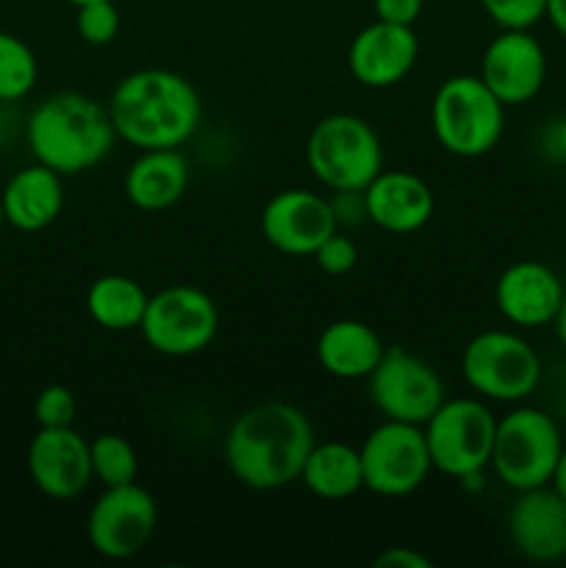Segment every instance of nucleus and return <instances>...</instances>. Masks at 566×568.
I'll return each instance as SVG.
<instances>
[{
    "instance_id": "1",
    "label": "nucleus",
    "mask_w": 566,
    "mask_h": 568,
    "mask_svg": "<svg viewBox=\"0 0 566 568\" xmlns=\"http://www.w3.org/2000/svg\"><path fill=\"white\" fill-rule=\"evenodd\" d=\"M314 444V425L297 405L261 403L228 427L225 464L242 486L277 491L300 480Z\"/></svg>"
},
{
    "instance_id": "2",
    "label": "nucleus",
    "mask_w": 566,
    "mask_h": 568,
    "mask_svg": "<svg viewBox=\"0 0 566 568\" xmlns=\"http://www.w3.org/2000/svg\"><path fill=\"white\" fill-rule=\"evenodd\" d=\"M117 139L137 150L181 148L198 133L203 103L181 72L148 67L122 78L109 100Z\"/></svg>"
},
{
    "instance_id": "3",
    "label": "nucleus",
    "mask_w": 566,
    "mask_h": 568,
    "mask_svg": "<svg viewBox=\"0 0 566 568\" xmlns=\"http://www.w3.org/2000/svg\"><path fill=\"white\" fill-rule=\"evenodd\" d=\"M26 142L39 164L64 175L98 166L117 142L109 105L81 92H55L31 111Z\"/></svg>"
},
{
    "instance_id": "4",
    "label": "nucleus",
    "mask_w": 566,
    "mask_h": 568,
    "mask_svg": "<svg viewBox=\"0 0 566 568\" xmlns=\"http://www.w3.org/2000/svg\"><path fill=\"white\" fill-rule=\"evenodd\" d=\"M431 128L449 155L481 159L503 139L505 105L481 75H453L433 94Z\"/></svg>"
},
{
    "instance_id": "5",
    "label": "nucleus",
    "mask_w": 566,
    "mask_h": 568,
    "mask_svg": "<svg viewBox=\"0 0 566 568\" xmlns=\"http://www.w3.org/2000/svg\"><path fill=\"white\" fill-rule=\"evenodd\" d=\"M305 161L331 192H364L383 170V144L361 116L327 114L311 128Z\"/></svg>"
},
{
    "instance_id": "6",
    "label": "nucleus",
    "mask_w": 566,
    "mask_h": 568,
    "mask_svg": "<svg viewBox=\"0 0 566 568\" xmlns=\"http://www.w3.org/2000/svg\"><path fill=\"white\" fill-rule=\"evenodd\" d=\"M564 453L560 427L547 410L516 405L511 414L497 419L492 449V469L511 491L549 486L555 464Z\"/></svg>"
},
{
    "instance_id": "7",
    "label": "nucleus",
    "mask_w": 566,
    "mask_h": 568,
    "mask_svg": "<svg viewBox=\"0 0 566 568\" xmlns=\"http://www.w3.org/2000/svg\"><path fill=\"white\" fill-rule=\"evenodd\" d=\"M433 469L453 480H477L492 464L497 416L481 397L444 399L422 425Z\"/></svg>"
},
{
    "instance_id": "8",
    "label": "nucleus",
    "mask_w": 566,
    "mask_h": 568,
    "mask_svg": "<svg viewBox=\"0 0 566 568\" xmlns=\"http://www.w3.org/2000/svg\"><path fill=\"white\" fill-rule=\"evenodd\" d=\"M461 375L481 399L519 405L542 383V358L514 331H483L461 353Z\"/></svg>"
},
{
    "instance_id": "9",
    "label": "nucleus",
    "mask_w": 566,
    "mask_h": 568,
    "mask_svg": "<svg viewBox=\"0 0 566 568\" xmlns=\"http://www.w3.org/2000/svg\"><path fill=\"white\" fill-rule=\"evenodd\" d=\"M220 331V308L194 286H166L150 294L139 333L153 353L189 358L209 347Z\"/></svg>"
},
{
    "instance_id": "10",
    "label": "nucleus",
    "mask_w": 566,
    "mask_h": 568,
    "mask_svg": "<svg viewBox=\"0 0 566 568\" xmlns=\"http://www.w3.org/2000/svg\"><path fill=\"white\" fill-rule=\"evenodd\" d=\"M366 392L383 419L425 425L447 399L438 372L405 347H386L366 377Z\"/></svg>"
},
{
    "instance_id": "11",
    "label": "nucleus",
    "mask_w": 566,
    "mask_h": 568,
    "mask_svg": "<svg viewBox=\"0 0 566 568\" xmlns=\"http://www.w3.org/2000/svg\"><path fill=\"white\" fill-rule=\"evenodd\" d=\"M364 488L377 497H408L433 471L422 425L386 419L358 447Z\"/></svg>"
},
{
    "instance_id": "12",
    "label": "nucleus",
    "mask_w": 566,
    "mask_h": 568,
    "mask_svg": "<svg viewBox=\"0 0 566 568\" xmlns=\"http://www.w3.org/2000/svg\"><path fill=\"white\" fill-rule=\"evenodd\" d=\"M159 505L137 480L103 488L87 519V536L105 560L137 558L155 536Z\"/></svg>"
},
{
    "instance_id": "13",
    "label": "nucleus",
    "mask_w": 566,
    "mask_h": 568,
    "mask_svg": "<svg viewBox=\"0 0 566 568\" xmlns=\"http://www.w3.org/2000/svg\"><path fill=\"white\" fill-rule=\"evenodd\" d=\"M26 464L33 486L55 503H72L94 483L89 442L75 427H39Z\"/></svg>"
},
{
    "instance_id": "14",
    "label": "nucleus",
    "mask_w": 566,
    "mask_h": 568,
    "mask_svg": "<svg viewBox=\"0 0 566 568\" xmlns=\"http://www.w3.org/2000/svg\"><path fill=\"white\" fill-rule=\"evenodd\" d=\"M338 231L331 200L305 189H283L261 211V233L283 255L305 258Z\"/></svg>"
},
{
    "instance_id": "15",
    "label": "nucleus",
    "mask_w": 566,
    "mask_h": 568,
    "mask_svg": "<svg viewBox=\"0 0 566 568\" xmlns=\"http://www.w3.org/2000/svg\"><path fill=\"white\" fill-rule=\"evenodd\" d=\"M481 78L505 109L525 105L547 81V53L530 31H499L483 50Z\"/></svg>"
},
{
    "instance_id": "16",
    "label": "nucleus",
    "mask_w": 566,
    "mask_h": 568,
    "mask_svg": "<svg viewBox=\"0 0 566 568\" xmlns=\"http://www.w3.org/2000/svg\"><path fill=\"white\" fill-rule=\"evenodd\" d=\"M564 297L566 286L558 272L533 258H522L505 266L494 283L497 311L522 331L553 325Z\"/></svg>"
},
{
    "instance_id": "17",
    "label": "nucleus",
    "mask_w": 566,
    "mask_h": 568,
    "mask_svg": "<svg viewBox=\"0 0 566 568\" xmlns=\"http://www.w3.org/2000/svg\"><path fill=\"white\" fill-rule=\"evenodd\" d=\"M505 527L522 558L533 564L566 560V499L553 486L516 491Z\"/></svg>"
},
{
    "instance_id": "18",
    "label": "nucleus",
    "mask_w": 566,
    "mask_h": 568,
    "mask_svg": "<svg viewBox=\"0 0 566 568\" xmlns=\"http://www.w3.org/2000/svg\"><path fill=\"white\" fill-rule=\"evenodd\" d=\"M420 59L414 26L375 20L361 28L347 50V67L361 87L388 89L403 81Z\"/></svg>"
},
{
    "instance_id": "19",
    "label": "nucleus",
    "mask_w": 566,
    "mask_h": 568,
    "mask_svg": "<svg viewBox=\"0 0 566 568\" xmlns=\"http://www.w3.org/2000/svg\"><path fill=\"white\" fill-rule=\"evenodd\" d=\"M366 220L381 231L405 236L431 222L436 197L420 175L408 170H381L375 181L364 189Z\"/></svg>"
},
{
    "instance_id": "20",
    "label": "nucleus",
    "mask_w": 566,
    "mask_h": 568,
    "mask_svg": "<svg viewBox=\"0 0 566 568\" xmlns=\"http://www.w3.org/2000/svg\"><path fill=\"white\" fill-rule=\"evenodd\" d=\"M6 211V225L22 233H37L53 225L64 209V181L44 164L17 170L0 192Z\"/></svg>"
},
{
    "instance_id": "21",
    "label": "nucleus",
    "mask_w": 566,
    "mask_h": 568,
    "mask_svg": "<svg viewBox=\"0 0 566 568\" xmlns=\"http://www.w3.org/2000/svg\"><path fill=\"white\" fill-rule=\"evenodd\" d=\"M189 178H192L189 161L178 148L142 150L139 159L128 166L122 189L133 209L155 214L172 209L186 194Z\"/></svg>"
},
{
    "instance_id": "22",
    "label": "nucleus",
    "mask_w": 566,
    "mask_h": 568,
    "mask_svg": "<svg viewBox=\"0 0 566 568\" xmlns=\"http://www.w3.org/2000/svg\"><path fill=\"white\" fill-rule=\"evenodd\" d=\"M383 342L366 322L338 320L316 338V361L338 381H366L383 355Z\"/></svg>"
},
{
    "instance_id": "23",
    "label": "nucleus",
    "mask_w": 566,
    "mask_h": 568,
    "mask_svg": "<svg viewBox=\"0 0 566 568\" xmlns=\"http://www.w3.org/2000/svg\"><path fill=\"white\" fill-rule=\"evenodd\" d=\"M300 483L325 503H342L364 488V466L358 447L344 442L314 444L305 458Z\"/></svg>"
},
{
    "instance_id": "24",
    "label": "nucleus",
    "mask_w": 566,
    "mask_h": 568,
    "mask_svg": "<svg viewBox=\"0 0 566 568\" xmlns=\"http://www.w3.org/2000/svg\"><path fill=\"white\" fill-rule=\"evenodd\" d=\"M150 294L128 275H100L87 288V314L98 327L111 333L139 331Z\"/></svg>"
},
{
    "instance_id": "25",
    "label": "nucleus",
    "mask_w": 566,
    "mask_h": 568,
    "mask_svg": "<svg viewBox=\"0 0 566 568\" xmlns=\"http://www.w3.org/2000/svg\"><path fill=\"white\" fill-rule=\"evenodd\" d=\"M39 78V61L33 50L20 37L0 31V100L14 103L22 100Z\"/></svg>"
},
{
    "instance_id": "26",
    "label": "nucleus",
    "mask_w": 566,
    "mask_h": 568,
    "mask_svg": "<svg viewBox=\"0 0 566 568\" xmlns=\"http://www.w3.org/2000/svg\"><path fill=\"white\" fill-rule=\"evenodd\" d=\"M92 453V475L103 488L125 486L133 483L139 475L137 449L120 433H103L94 442H89Z\"/></svg>"
},
{
    "instance_id": "27",
    "label": "nucleus",
    "mask_w": 566,
    "mask_h": 568,
    "mask_svg": "<svg viewBox=\"0 0 566 568\" xmlns=\"http://www.w3.org/2000/svg\"><path fill=\"white\" fill-rule=\"evenodd\" d=\"M75 31L92 48L111 44L120 33V9L114 0H92V3L75 6Z\"/></svg>"
},
{
    "instance_id": "28",
    "label": "nucleus",
    "mask_w": 566,
    "mask_h": 568,
    "mask_svg": "<svg viewBox=\"0 0 566 568\" xmlns=\"http://www.w3.org/2000/svg\"><path fill=\"white\" fill-rule=\"evenodd\" d=\"M499 31H530L547 14V0H481Z\"/></svg>"
},
{
    "instance_id": "29",
    "label": "nucleus",
    "mask_w": 566,
    "mask_h": 568,
    "mask_svg": "<svg viewBox=\"0 0 566 568\" xmlns=\"http://www.w3.org/2000/svg\"><path fill=\"white\" fill-rule=\"evenodd\" d=\"M78 416V399L61 383L44 386L33 399V419L39 427H72Z\"/></svg>"
},
{
    "instance_id": "30",
    "label": "nucleus",
    "mask_w": 566,
    "mask_h": 568,
    "mask_svg": "<svg viewBox=\"0 0 566 568\" xmlns=\"http://www.w3.org/2000/svg\"><path fill=\"white\" fill-rule=\"evenodd\" d=\"M311 258L316 261V266L325 275H347L358 264V247H355L353 239L336 231L316 247V253Z\"/></svg>"
},
{
    "instance_id": "31",
    "label": "nucleus",
    "mask_w": 566,
    "mask_h": 568,
    "mask_svg": "<svg viewBox=\"0 0 566 568\" xmlns=\"http://www.w3.org/2000/svg\"><path fill=\"white\" fill-rule=\"evenodd\" d=\"M372 6H375L377 20L394 22V26H414L425 0H372Z\"/></svg>"
},
{
    "instance_id": "32",
    "label": "nucleus",
    "mask_w": 566,
    "mask_h": 568,
    "mask_svg": "<svg viewBox=\"0 0 566 568\" xmlns=\"http://www.w3.org/2000/svg\"><path fill=\"white\" fill-rule=\"evenodd\" d=\"M538 148L555 164H566V116H558V120L547 122L538 136Z\"/></svg>"
},
{
    "instance_id": "33",
    "label": "nucleus",
    "mask_w": 566,
    "mask_h": 568,
    "mask_svg": "<svg viewBox=\"0 0 566 568\" xmlns=\"http://www.w3.org/2000/svg\"><path fill=\"white\" fill-rule=\"evenodd\" d=\"M433 564L411 547H388L375 558V568H431Z\"/></svg>"
},
{
    "instance_id": "34",
    "label": "nucleus",
    "mask_w": 566,
    "mask_h": 568,
    "mask_svg": "<svg viewBox=\"0 0 566 568\" xmlns=\"http://www.w3.org/2000/svg\"><path fill=\"white\" fill-rule=\"evenodd\" d=\"M544 17L558 31V37L566 39V0H547V14Z\"/></svg>"
},
{
    "instance_id": "35",
    "label": "nucleus",
    "mask_w": 566,
    "mask_h": 568,
    "mask_svg": "<svg viewBox=\"0 0 566 568\" xmlns=\"http://www.w3.org/2000/svg\"><path fill=\"white\" fill-rule=\"evenodd\" d=\"M549 486H553L555 491L566 499V447H564V453H560L558 464H555L553 477H549Z\"/></svg>"
},
{
    "instance_id": "36",
    "label": "nucleus",
    "mask_w": 566,
    "mask_h": 568,
    "mask_svg": "<svg viewBox=\"0 0 566 568\" xmlns=\"http://www.w3.org/2000/svg\"><path fill=\"white\" fill-rule=\"evenodd\" d=\"M555 336H558V342H560V347L566 349V297H564V303H560V311H558V316H555Z\"/></svg>"
},
{
    "instance_id": "37",
    "label": "nucleus",
    "mask_w": 566,
    "mask_h": 568,
    "mask_svg": "<svg viewBox=\"0 0 566 568\" xmlns=\"http://www.w3.org/2000/svg\"><path fill=\"white\" fill-rule=\"evenodd\" d=\"M6 227V211H3V200H0V231Z\"/></svg>"
},
{
    "instance_id": "38",
    "label": "nucleus",
    "mask_w": 566,
    "mask_h": 568,
    "mask_svg": "<svg viewBox=\"0 0 566 568\" xmlns=\"http://www.w3.org/2000/svg\"><path fill=\"white\" fill-rule=\"evenodd\" d=\"M70 6H83V3H92V0H67Z\"/></svg>"
}]
</instances>
